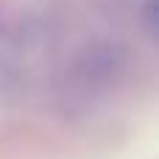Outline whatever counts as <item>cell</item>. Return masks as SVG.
I'll use <instances>...</instances> for the list:
<instances>
[{
  "label": "cell",
  "mask_w": 159,
  "mask_h": 159,
  "mask_svg": "<svg viewBox=\"0 0 159 159\" xmlns=\"http://www.w3.org/2000/svg\"><path fill=\"white\" fill-rule=\"evenodd\" d=\"M115 56L112 50H106L103 45H89L73 64V78L78 84L81 92H92L98 87H103L109 78H112V70H115Z\"/></svg>",
  "instance_id": "1"
}]
</instances>
